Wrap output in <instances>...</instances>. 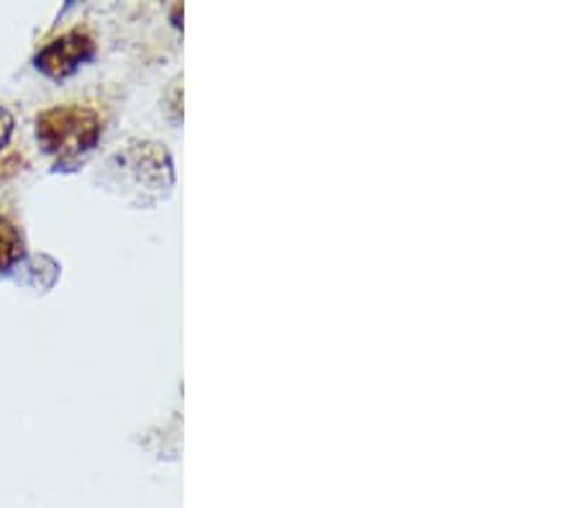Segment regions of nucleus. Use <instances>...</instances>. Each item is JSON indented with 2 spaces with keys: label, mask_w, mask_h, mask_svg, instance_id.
<instances>
[{
  "label": "nucleus",
  "mask_w": 577,
  "mask_h": 508,
  "mask_svg": "<svg viewBox=\"0 0 577 508\" xmlns=\"http://www.w3.org/2000/svg\"><path fill=\"white\" fill-rule=\"evenodd\" d=\"M103 134V121L93 108L54 106L36 118V137L46 152L73 160L90 152Z\"/></svg>",
  "instance_id": "obj_1"
},
{
  "label": "nucleus",
  "mask_w": 577,
  "mask_h": 508,
  "mask_svg": "<svg viewBox=\"0 0 577 508\" xmlns=\"http://www.w3.org/2000/svg\"><path fill=\"white\" fill-rule=\"evenodd\" d=\"M96 52V42L88 31H67L57 39H52L42 52L36 54V67L50 77H70L77 67L85 65Z\"/></svg>",
  "instance_id": "obj_2"
},
{
  "label": "nucleus",
  "mask_w": 577,
  "mask_h": 508,
  "mask_svg": "<svg viewBox=\"0 0 577 508\" xmlns=\"http://www.w3.org/2000/svg\"><path fill=\"white\" fill-rule=\"evenodd\" d=\"M23 257V240L11 221L0 216V273Z\"/></svg>",
  "instance_id": "obj_3"
},
{
  "label": "nucleus",
  "mask_w": 577,
  "mask_h": 508,
  "mask_svg": "<svg viewBox=\"0 0 577 508\" xmlns=\"http://www.w3.org/2000/svg\"><path fill=\"white\" fill-rule=\"evenodd\" d=\"M13 116H11V110H6L3 106H0V149H3L8 145V139H11V134H13Z\"/></svg>",
  "instance_id": "obj_4"
}]
</instances>
